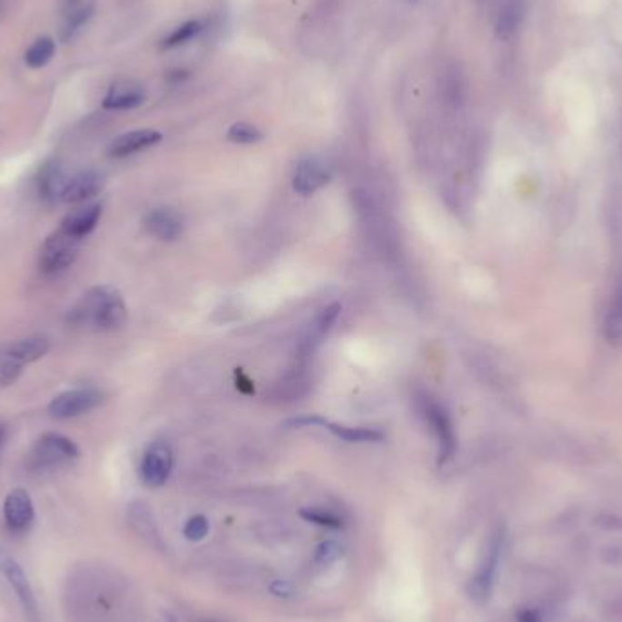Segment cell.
Segmentation results:
<instances>
[{"label":"cell","instance_id":"6da1fadb","mask_svg":"<svg viewBox=\"0 0 622 622\" xmlns=\"http://www.w3.org/2000/svg\"><path fill=\"white\" fill-rule=\"evenodd\" d=\"M127 318V307L120 291L109 284L87 289L69 309L67 322L87 331H113Z\"/></svg>","mask_w":622,"mask_h":622},{"label":"cell","instance_id":"7a4b0ae2","mask_svg":"<svg viewBox=\"0 0 622 622\" xmlns=\"http://www.w3.org/2000/svg\"><path fill=\"white\" fill-rule=\"evenodd\" d=\"M40 195L51 204H82L96 196L104 187V178L95 169H67L53 162L40 175Z\"/></svg>","mask_w":622,"mask_h":622},{"label":"cell","instance_id":"3957f363","mask_svg":"<svg viewBox=\"0 0 622 622\" xmlns=\"http://www.w3.org/2000/svg\"><path fill=\"white\" fill-rule=\"evenodd\" d=\"M49 340L44 336H25L0 344V387L18 380L25 364L36 362L49 351Z\"/></svg>","mask_w":622,"mask_h":622},{"label":"cell","instance_id":"277c9868","mask_svg":"<svg viewBox=\"0 0 622 622\" xmlns=\"http://www.w3.org/2000/svg\"><path fill=\"white\" fill-rule=\"evenodd\" d=\"M504 540H506L504 529L497 527L491 533V537L487 538V544L482 551V557L477 564V569L467 582V587H466L467 595L477 604H484L491 597L495 578H497V571H498V564H500V557H502V549H504Z\"/></svg>","mask_w":622,"mask_h":622},{"label":"cell","instance_id":"5b68a950","mask_svg":"<svg viewBox=\"0 0 622 622\" xmlns=\"http://www.w3.org/2000/svg\"><path fill=\"white\" fill-rule=\"evenodd\" d=\"M80 456L78 446L62 433H44L27 455V466L33 471H45L65 466Z\"/></svg>","mask_w":622,"mask_h":622},{"label":"cell","instance_id":"8992f818","mask_svg":"<svg viewBox=\"0 0 622 622\" xmlns=\"http://www.w3.org/2000/svg\"><path fill=\"white\" fill-rule=\"evenodd\" d=\"M418 409L438 442V466H442L447 460H451L456 451V435L453 420L447 409L429 395L420 396Z\"/></svg>","mask_w":622,"mask_h":622},{"label":"cell","instance_id":"52a82bcc","mask_svg":"<svg viewBox=\"0 0 622 622\" xmlns=\"http://www.w3.org/2000/svg\"><path fill=\"white\" fill-rule=\"evenodd\" d=\"M82 240L69 235L62 227L55 229L40 247V269L45 275L65 271L78 258Z\"/></svg>","mask_w":622,"mask_h":622},{"label":"cell","instance_id":"ba28073f","mask_svg":"<svg viewBox=\"0 0 622 622\" xmlns=\"http://www.w3.org/2000/svg\"><path fill=\"white\" fill-rule=\"evenodd\" d=\"M105 395L96 387H73L55 395L47 406V411L53 418L67 420L89 413L102 406Z\"/></svg>","mask_w":622,"mask_h":622},{"label":"cell","instance_id":"9c48e42d","mask_svg":"<svg viewBox=\"0 0 622 622\" xmlns=\"http://www.w3.org/2000/svg\"><path fill=\"white\" fill-rule=\"evenodd\" d=\"M173 469V451L166 442L151 444L140 462V480L147 487H160L167 482Z\"/></svg>","mask_w":622,"mask_h":622},{"label":"cell","instance_id":"30bf717a","mask_svg":"<svg viewBox=\"0 0 622 622\" xmlns=\"http://www.w3.org/2000/svg\"><path fill=\"white\" fill-rule=\"evenodd\" d=\"M331 180L329 167L320 158L302 160L293 175V189L300 195H313Z\"/></svg>","mask_w":622,"mask_h":622},{"label":"cell","instance_id":"8fae6325","mask_svg":"<svg viewBox=\"0 0 622 622\" xmlns=\"http://www.w3.org/2000/svg\"><path fill=\"white\" fill-rule=\"evenodd\" d=\"M0 573L5 577V580L9 582L13 591L16 593L24 609L29 615L36 617V600H35V593L31 589V584H29L24 569L20 567V564L13 557L5 555L4 551H0Z\"/></svg>","mask_w":622,"mask_h":622},{"label":"cell","instance_id":"7c38bea8","mask_svg":"<svg viewBox=\"0 0 622 622\" xmlns=\"http://www.w3.org/2000/svg\"><path fill=\"white\" fill-rule=\"evenodd\" d=\"M4 518L13 531H24L35 518V507L29 493L22 487H15L4 500Z\"/></svg>","mask_w":622,"mask_h":622},{"label":"cell","instance_id":"4fadbf2b","mask_svg":"<svg viewBox=\"0 0 622 622\" xmlns=\"http://www.w3.org/2000/svg\"><path fill=\"white\" fill-rule=\"evenodd\" d=\"M162 140V133L156 129H135L116 136L107 149V155L113 158H124L135 155L142 149L156 145Z\"/></svg>","mask_w":622,"mask_h":622},{"label":"cell","instance_id":"5bb4252c","mask_svg":"<svg viewBox=\"0 0 622 622\" xmlns=\"http://www.w3.org/2000/svg\"><path fill=\"white\" fill-rule=\"evenodd\" d=\"M144 227L151 236L171 242L182 233V218L171 207H155L145 215Z\"/></svg>","mask_w":622,"mask_h":622},{"label":"cell","instance_id":"9a60e30c","mask_svg":"<svg viewBox=\"0 0 622 622\" xmlns=\"http://www.w3.org/2000/svg\"><path fill=\"white\" fill-rule=\"evenodd\" d=\"M102 216V206L93 202V204H84L75 209H71L60 222V227L67 231L69 235L84 240L98 224Z\"/></svg>","mask_w":622,"mask_h":622},{"label":"cell","instance_id":"2e32d148","mask_svg":"<svg viewBox=\"0 0 622 622\" xmlns=\"http://www.w3.org/2000/svg\"><path fill=\"white\" fill-rule=\"evenodd\" d=\"M145 100V93L144 89L131 80H120L115 82L107 95L104 96L102 105L105 109H113V111H120V109H135L138 107L142 102Z\"/></svg>","mask_w":622,"mask_h":622},{"label":"cell","instance_id":"e0dca14e","mask_svg":"<svg viewBox=\"0 0 622 622\" xmlns=\"http://www.w3.org/2000/svg\"><path fill=\"white\" fill-rule=\"evenodd\" d=\"M602 333L609 346L622 347V278L607 302L602 320Z\"/></svg>","mask_w":622,"mask_h":622},{"label":"cell","instance_id":"ac0fdd59","mask_svg":"<svg viewBox=\"0 0 622 622\" xmlns=\"http://www.w3.org/2000/svg\"><path fill=\"white\" fill-rule=\"evenodd\" d=\"M526 15V4L524 0H504V4L498 9L497 22H495V35L500 40L511 38L517 29L520 27Z\"/></svg>","mask_w":622,"mask_h":622},{"label":"cell","instance_id":"d6986e66","mask_svg":"<svg viewBox=\"0 0 622 622\" xmlns=\"http://www.w3.org/2000/svg\"><path fill=\"white\" fill-rule=\"evenodd\" d=\"M320 426L326 427L329 433L338 436L344 442H380L384 433L378 427H366V426H344L336 422H329L322 416Z\"/></svg>","mask_w":622,"mask_h":622},{"label":"cell","instance_id":"ffe728a7","mask_svg":"<svg viewBox=\"0 0 622 622\" xmlns=\"http://www.w3.org/2000/svg\"><path fill=\"white\" fill-rule=\"evenodd\" d=\"M340 311H342V306H340L338 302H333V304L326 306V307L316 315V318H315V322H313V326H311V329H309V335H307V338H306V346H307V347L313 349V346L318 344V342L326 336V333H327V331L331 329V326L336 322Z\"/></svg>","mask_w":622,"mask_h":622},{"label":"cell","instance_id":"44dd1931","mask_svg":"<svg viewBox=\"0 0 622 622\" xmlns=\"http://www.w3.org/2000/svg\"><path fill=\"white\" fill-rule=\"evenodd\" d=\"M300 517L311 524H316V526H322V527H327V529H340L344 527V518L327 509V507H320V506H311V507H302L300 509Z\"/></svg>","mask_w":622,"mask_h":622},{"label":"cell","instance_id":"7402d4cb","mask_svg":"<svg viewBox=\"0 0 622 622\" xmlns=\"http://www.w3.org/2000/svg\"><path fill=\"white\" fill-rule=\"evenodd\" d=\"M202 31V24L198 20H187L184 24H180L178 27H175L162 42V49H173L178 45L187 44L189 40L196 38Z\"/></svg>","mask_w":622,"mask_h":622},{"label":"cell","instance_id":"603a6c76","mask_svg":"<svg viewBox=\"0 0 622 622\" xmlns=\"http://www.w3.org/2000/svg\"><path fill=\"white\" fill-rule=\"evenodd\" d=\"M53 55H55V42H53L51 38L44 36V38H38V40L27 49V53H25V62H27V65H31V67H42V65H45V64L51 60Z\"/></svg>","mask_w":622,"mask_h":622},{"label":"cell","instance_id":"cb8c5ba5","mask_svg":"<svg viewBox=\"0 0 622 622\" xmlns=\"http://www.w3.org/2000/svg\"><path fill=\"white\" fill-rule=\"evenodd\" d=\"M264 138L262 131L247 122H236L227 129V140L235 144H255Z\"/></svg>","mask_w":622,"mask_h":622},{"label":"cell","instance_id":"d4e9b609","mask_svg":"<svg viewBox=\"0 0 622 622\" xmlns=\"http://www.w3.org/2000/svg\"><path fill=\"white\" fill-rule=\"evenodd\" d=\"M131 522L135 526V529L145 537V538H156L158 533H156V527H155V522H153V517L149 513V509L142 504H136L133 506L131 509Z\"/></svg>","mask_w":622,"mask_h":622},{"label":"cell","instance_id":"484cf974","mask_svg":"<svg viewBox=\"0 0 622 622\" xmlns=\"http://www.w3.org/2000/svg\"><path fill=\"white\" fill-rule=\"evenodd\" d=\"M344 555V546H340L336 540H324L315 549V562L320 566H329L336 562Z\"/></svg>","mask_w":622,"mask_h":622},{"label":"cell","instance_id":"4316f807","mask_svg":"<svg viewBox=\"0 0 622 622\" xmlns=\"http://www.w3.org/2000/svg\"><path fill=\"white\" fill-rule=\"evenodd\" d=\"M184 537L191 542H198L202 538L207 537L209 533V520L204 517V515H193L186 524H184V529H182Z\"/></svg>","mask_w":622,"mask_h":622},{"label":"cell","instance_id":"83f0119b","mask_svg":"<svg viewBox=\"0 0 622 622\" xmlns=\"http://www.w3.org/2000/svg\"><path fill=\"white\" fill-rule=\"evenodd\" d=\"M91 7H80V9H76V11H73L69 16H67V20L64 22V27H62V38L64 40H69V38H73L75 36V33L89 20V16H91Z\"/></svg>","mask_w":622,"mask_h":622},{"label":"cell","instance_id":"f1b7e54d","mask_svg":"<svg viewBox=\"0 0 622 622\" xmlns=\"http://www.w3.org/2000/svg\"><path fill=\"white\" fill-rule=\"evenodd\" d=\"M267 591L276 598H291L295 595V586L286 578H275L267 586Z\"/></svg>","mask_w":622,"mask_h":622},{"label":"cell","instance_id":"f546056e","mask_svg":"<svg viewBox=\"0 0 622 622\" xmlns=\"http://www.w3.org/2000/svg\"><path fill=\"white\" fill-rule=\"evenodd\" d=\"M517 622H542L538 609H522L517 615Z\"/></svg>","mask_w":622,"mask_h":622},{"label":"cell","instance_id":"4dcf8cb0","mask_svg":"<svg viewBox=\"0 0 622 622\" xmlns=\"http://www.w3.org/2000/svg\"><path fill=\"white\" fill-rule=\"evenodd\" d=\"M2 442H4V427L0 426V446H2Z\"/></svg>","mask_w":622,"mask_h":622},{"label":"cell","instance_id":"1f68e13d","mask_svg":"<svg viewBox=\"0 0 622 622\" xmlns=\"http://www.w3.org/2000/svg\"><path fill=\"white\" fill-rule=\"evenodd\" d=\"M407 2H418V0H407Z\"/></svg>","mask_w":622,"mask_h":622},{"label":"cell","instance_id":"d6a6232c","mask_svg":"<svg viewBox=\"0 0 622 622\" xmlns=\"http://www.w3.org/2000/svg\"><path fill=\"white\" fill-rule=\"evenodd\" d=\"M206 622H215V620H206Z\"/></svg>","mask_w":622,"mask_h":622}]
</instances>
